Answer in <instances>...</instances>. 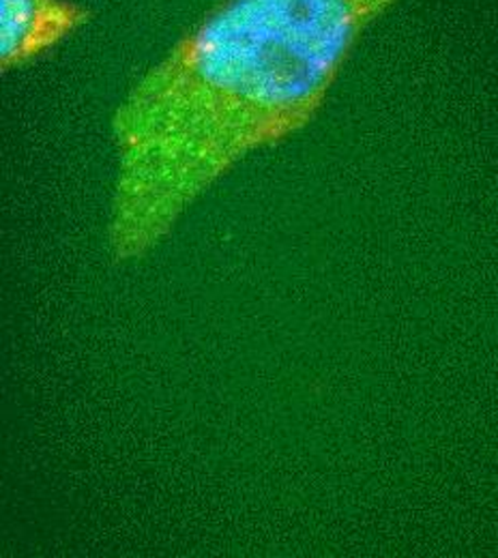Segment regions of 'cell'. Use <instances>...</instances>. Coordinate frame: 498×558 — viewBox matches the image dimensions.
Returning a JSON list of instances; mask_svg holds the SVG:
<instances>
[{
    "label": "cell",
    "instance_id": "cell-1",
    "mask_svg": "<svg viewBox=\"0 0 498 558\" xmlns=\"http://www.w3.org/2000/svg\"><path fill=\"white\" fill-rule=\"evenodd\" d=\"M398 2L223 0L196 22L112 114L117 260L150 252L243 159L305 130Z\"/></svg>",
    "mask_w": 498,
    "mask_h": 558
},
{
    "label": "cell",
    "instance_id": "cell-2",
    "mask_svg": "<svg viewBox=\"0 0 498 558\" xmlns=\"http://www.w3.org/2000/svg\"><path fill=\"white\" fill-rule=\"evenodd\" d=\"M88 11L75 0H0V68H24L80 31Z\"/></svg>",
    "mask_w": 498,
    "mask_h": 558
}]
</instances>
